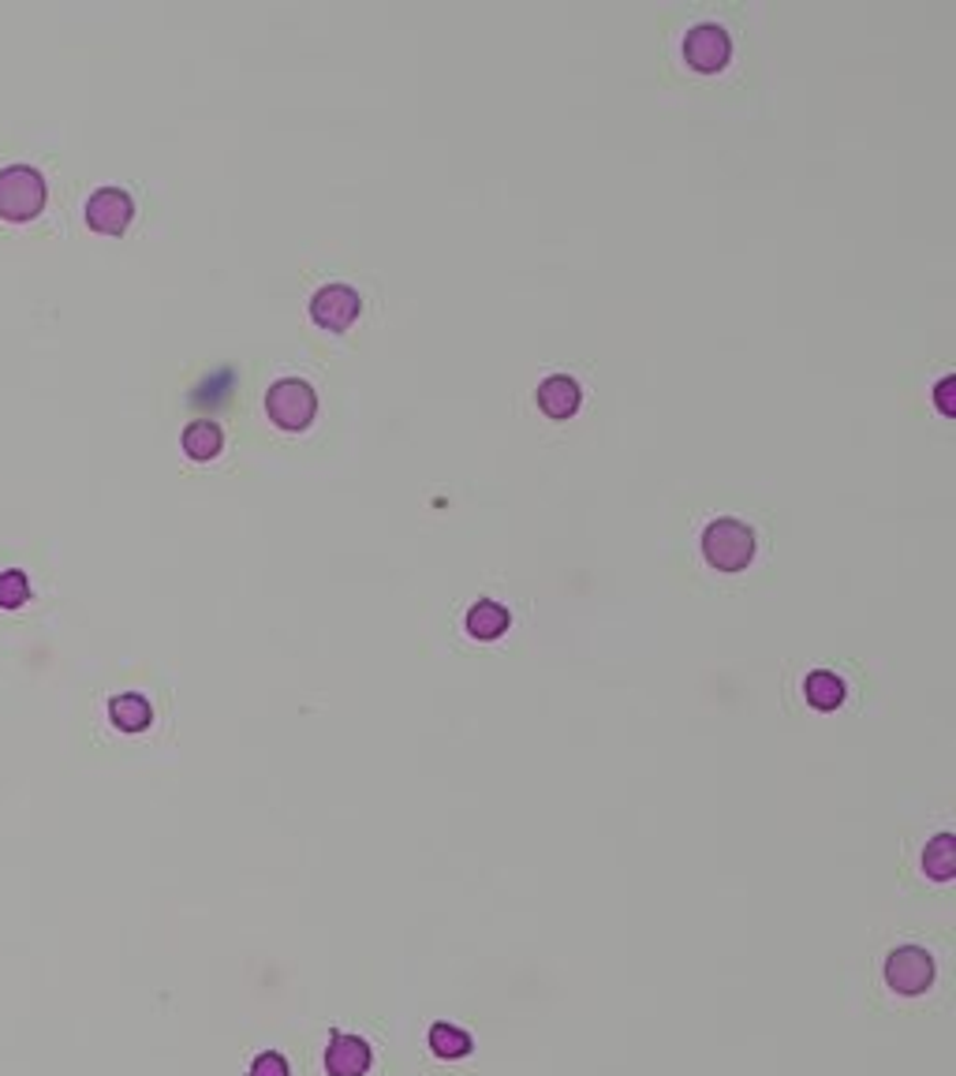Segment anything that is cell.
<instances>
[{
  "label": "cell",
  "instance_id": "3",
  "mask_svg": "<svg viewBox=\"0 0 956 1076\" xmlns=\"http://www.w3.org/2000/svg\"><path fill=\"white\" fill-rule=\"evenodd\" d=\"M45 176L34 165L15 162L0 168V217L8 221H26L45 206Z\"/></svg>",
  "mask_w": 956,
  "mask_h": 1076
},
{
  "label": "cell",
  "instance_id": "5",
  "mask_svg": "<svg viewBox=\"0 0 956 1076\" xmlns=\"http://www.w3.org/2000/svg\"><path fill=\"white\" fill-rule=\"evenodd\" d=\"M359 315H363V296L352 285H340V281L318 288L315 299H310V322L326 329V333H344V329L359 322Z\"/></svg>",
  "mask_w": 956,
  "mask_h": 1076
},
{
  "label": "cell",
  "instance_id": "8",
  "mask_svg": "<svg viewBox=\"0 0 956 1076\" xmlns=\"http://www.w3.org/2000/svg\"><path fill=\"white\" fill-rule=\"evenodd\" d=\"M374 1051L363 1035L333 1032L326 1046V1073L329 1076H366L371 1073Z\"/></svg>",
  "mask_w": 956,
  "mask_h": 1076
},
{
  "label": "cell",
  "instance_id": "4",
  "mask_svg": "<svg viewBox=\"0 0 956 1076\" xmlns=\"http://www.w3.org/2000/svg\"><path fill=\"white\" fill-rule=\"evenodd\" d=\"M886 987L897 990V995H926L934 987V957L923 946H897L886 957Z\"/></svg>",
  "mask_w": 956,
  "mask_h": 1076
},
{
  "label": "cell",
  "instance_id": "6",
  "mask_svg": "<svg viewBox=\"0 0 956 1076\" xmlns=\"http://www.w3.org/2000/svg\"><path fill=\"white\" fill-rule=\"evenodd\" d=\"M733 56V37L722 23H695L691 31L684 34V61L688 68L703 72V75H714L722 72Z\"/></svg>",
  "mask_w": 956,
  "mask_h": 1076
},
{
  "label": "cell",
  "instance_id": "11",
  "mask_svg": "<svg viewBox=\"0 0 956 1076\" xmlns=\"http://www.w3.org/2000/svg\"><path fill=\"white\" fill-rule=\"evenodd\" d=\"M109 717H112V725H117V729L142 733L150 722H154V706H150L146 695L124 692V695H112V700H109Z\"/></svg>",
  "mask_w": 956,
  "mask_h": 1076
},
{
  "label": "cell",
  "instance_id": "15",
  "mask_svg": "<svg viewBox=\"0 0 956 1076\" xmlns=\"http://www.w3.org/2000/svg\"><path fill=\"white\" fill-rule=\"evenodd\" d=\"M426 1043H430V1051L438 1054V1058H444V1062L468 1058L471 1046H475V1040H471V1035L463 1032V1028L449 1024V1021L430 1024V1035H426Z\"/></svg>",
  "mask_w": 956,
  "mask_h": 1076
},
{
  "label": "cell",
  "instance_id": "14",
  "mask_svg": "<svg viewBox=\"0 0 956 1076\" xmlns=\"http://www.w3.org/2000/svg\"><path fill=\"white\" fill-rule=\"evenodd\" d=\"M803 695H807V703L815 711H837L845 703V681L837 673H829V669H815L803 681Z\"/></svg>",
  "mask_w": 956,
  "mask_h": 1076
},
{
  "label": "cell",
  "instance_id": "12",
  "mask_svg": "<svg viewBox=\"0 0 956 1076\" xmlns=\"http://www.w3.org/2000/svg\"><path fill=\"white\" fill-rule=\"evenodd\" d=\"M224 449V433L213 419H195L184 427V452L191 460H213Z\"/></svg>",
  "mask_w": 956,
  "mask_h": 1076
},
{
  "label": "cell",
  "instance_id": "13",
  "mask_svg": "<svg viewBox=\"0 0 956 1076\" xmlns=\"http://www.w3.org/2000/svg\"><path fill=\"white\" fill-rule=\"evenodd\" d=\"M923 875L934 882H949L956 875V842L953 834H934L923 848Z\"/></svg>",
  "mask_w": 956,
  "mask_h": 1076
},
{
  "label": "cell",
  "instance_id": "17",
  "mask_svg": "<svg viewBox=\"0 0 956 1076\" xmlns=\"http://www.w3.org/2000/svg\"><path fill=\"white\" fill-rule=\"evenodd\" d=\"M248 1076H292V1069H288V1058H284L281 1051H262L259 1058L251 1062Z\"/></svg>",
  "mask_w": 956,
  "mask_h": 1076
},
{
  "label": "cell",
  "instance_id": "2",
  "mask_svg": "<svg viewBox=\"0 0 956 1076\" xmlns=\"http://www.w3.org/2000/svg\"><path fill=\"white\" fill-rule=\"evenodd\" d=\"M266 415H270L273 427L288 430V433L307 430L318 415L315 385L303 382V377H277L266 393Z\"/></svg>",
  "mask_w": 956,
  "mask_h": 1076
},
{
  "label": "cell",
  "instance_id": "1",
  "mask_svg": "<svg viewBox=\"0 0 956 1076\" xmlns=\"http://www.w3.org/2000/svg\"><path fill=\"white\" fill-rule=\"evenodd\" d=\"M703 557L717 572H744L755 557V531L733 516L710 520L703 531Z\"/></svg>",
  "mask_w": 956,
  "mask_h": 1076
},
{
  "label": "cell",
  "instance_id": "9",
  "mask_svg": "<svg viewBox=\"0 0 956 1076\" xmlns=\"http://www.w3.org/2000/svg\"><path fill=\"white\" fill-rule=\"evenodd\" d=\"M535 400H538V408H542L549 419H557V422H564V419H572L575 411H580V404H583V389H580V382L575 377H568V374H549L538 382V393H535Z\"/></svg>",
  "mask_w": 956,
  "mask_h": 1076
},
{
  "label": "cell",
  "instance_id": "16",
  "mask_svg": "<svg viewBox=\"0 0 956 1076\" xmlns=\"http://www.w3.org/2000/svg\"><path fill=\"white\" fill-rule=\"evenodd\" d=\"M26 594H31V583H26V572H19V569L0 572V606H4V610L23 606Z\"/></svg>",
  "mask_w": 956,
  "mask_h": 1076
},
{
  "label": "cell",
  "instance_id": "18",
  "mask_svg": "<svg viewBox=\"0 0 956 1076\" xmlns=\"http://www.w3.org/2000/svg\"><path fill=\"white\" fill-rule=\"evenodd\" d=\"M953 389H956V377L945 374L938 385H934V404H938L942 415H956V404H953Z\"/></svg>",
  "mask_w": 956,
  "mask_h": 1076
},
{
  "label": "cell",
  "instance_id": "7",
  "mask_svg": "<svg viewBox=\"0 0 956 1076\" xmlns=\"http://www.w3.org/2000/svg\"><path fill=\"white\" fill-rule=\"evenodd\" d=\"M83 210H87V224L94 232L120 235L131 224V217H135V202H131L124 187H98Z\"/></svg>",
  "mask_w": 956,
  "mask_h": 1076
},
{
  "label": "cell",
  "instance_id": "10",
  "mask_svg": "<svg viewBox=\"0 0 956 1076\" xmlns=\"http://www.w3.org/2000/svg\"><path fill=\"white\" fill-rule=\"evenodd\" d=\"M508 625H513V617H508V610L501 606V602L494 599H479L475 606L468 610V617H463V628H468V636H475V639H501L508 632Z\"/></svg>",
  "mask_w": 956,
  "mask_h": 1076
}]
</instances>
